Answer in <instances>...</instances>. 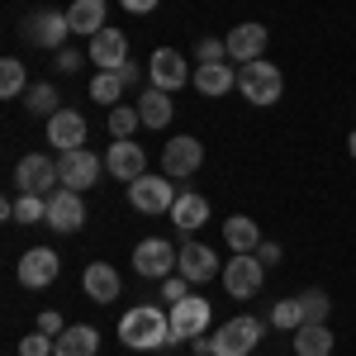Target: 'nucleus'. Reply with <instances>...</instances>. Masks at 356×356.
Wrapping results in <instances>:
<instances>
[{"label":"nucleus","instance_id":"obj_22","mask_svg":"<svg viewBox=\"0 0 356 356\" xmlns=\"http://www.w3.org/2000/svg\"><path fill=\"white\" fill-rule=\"evenodd\" d=\"M166 219L176 223L181 233H195L200 223L209 219V200H204V195H195V191H181V195H176V204H171V214H166Z\"/></svg>","mask_w":356,"mask_h":356},{"label":"nucleus","instance_id":"obj_12","mask_svg":"<svg viewBox=\"0 0 356 356\" xmlns=\"http://www.w3.org/2000/svg\"><path fill=\"white\" fill-rule=\"evenodd\" d=\"M100 157L90 152V147H76V152H62L57 157V171H62V186L67 191H90L95 181H100Z\"/></svg>","mask_w":356,"mask_h":356},{"label":"nucleus","instance_id":"obj_41","mask_svg":"<svg viewBox=\"0 0 356 356\" xmlns=\"http://www.w3.org/2000/svg\"><path fill=\"white\" fill-rule=\"evenodd\" d=\"M119 81H124V86H138V81H143V72H138V62H124V67H119Z\"/></svg>","mask_w":356,"mask_h":356},{"label":"nucleus","instance_id":"obj_20","mask_svg":"<svg viewBox=\"0 0 356 356\" xmlns=\"http://www.w3.org/2000/svg\"><path fill=\"white\" fill-rule=\"evenodd\" d=\"M81 285H86V295L95 304H114L119 295H124V285H119V271H114L110 261H90L81 271Z\"/></svg>","mask_w":356,"mask_h":356},{"label":"nucleus","instance_id":"obj_7","mask_svg":"<svg viewBox=\"0 0 356 356\" xmlns=\"http://www.w3.org/2000/svg\"><path fill=\"white\" fill-rule=\"evenodd\" d=\"M15 186H19V195H53V191H62V171H57L53 157L29 152L24 162L15 166Z\"/></svg>","mask_w":356,"mask_h":356},{"label":"nucleus","instance_id":"obj_11","mask_svg":"<svg viewBox=\"0 0 356 356\" xmlns=\"http://www.w3.org/2000/svg\"><path fill=\"white\" fill-rule=\"evenodd\" d=\"M105 171H110L114 181H138V176H147V152H143V143L114 138L110 152H105Z\"/></svg>","mask_w":356,"mask_h":356},{"label":"nucleus","instance_id":"obj_13","mask_svg":"<svg viewBox=\"0 0 356 356\" xmlns=\"http://www.w3.org/2000/svg\"><path fill=\"white\" fill-rule=\"evenodd\" d=\"M81 223H86V200L81 191H53L48 195V228L53 233H81Z\"/></svg>","mask_w":356,"mask_h":356},{"label":"nucleus","instance_id":"obj_6","mask_svg":"<svg viewBox=\"0 0 356 356\" xmlns=\"http://www.w3.org/2000/svg\"><path fill=\"white\" fill-rule=\"evenodd\" d=\"M129 204L138 214H171L176 181L171 176H138V181H129Z\"/></svg>","mask_w":356,"mask_h":356},{"label":"nucleus","instance_id":"obj_37","mask_svg":"<svg viewBox=\"0 0 356 356\" xmlns=\"http://www.w3.org/2000/svg\"><path fill=\"white\" fill-rule=\"evenodd\" d=\"M186 285H191L186 275H166V280H162V300H166V304H181L186 295H191Z\"/></svg>","mask_w":356,"mask_h":356},{"label":"nucleus","instance_id":"obj_16","mask_svg":"<svg viewBox=\"0 0 356 356\" xmlns=\"http://www.w3.org/2000/svg\"><path fill=\"white\" fill-rule=\"evenodd\" d=\"M176 271L186 275L191 285H204V280H214L219 271V257L209 252L204 243H181V257H176Z\"/></svg>","mask_w":356,"mask_h":356},{"label":"nucleus","instance_id":"obj_42","mask_svg":"<svg viewBox=\"0 0 356 356\" xmlns=\"http://www.w3.org/2000/svg\"><path fill=\"white\" fill-rule=\"evenodd\" d=\"M124 10H134V15H152L157 0H124Z\"/></svg>","mask_w":356,"mask_h":356},{"label":"nucleus","instance_id":"obj_9","mask_svg":"<svg viewBox=\"0 0 356 356\" xmlns=\"http://www.w3.org/2000/svg\"><path fill=\"white\" fill-rule=\"evenodd\" d=\"M176 247L166 243V238H143V243L134 247V271L143 275V280H166V275L176 271Z\"/></svg>","mask_w":356,"mask_h":356},{"label":"nucleus","instance_id":"obj_34","mask_svg":"<svg viewBox=\"0 0 356 356\" xmlns=\"http://www.w3.org/2000/svg\"><path fill=\"white\" fill-rule=\"evenodd\" d=\"M138 124H143L138 105H114V110H110V134H114V138H134Z\"/></svg>","mask_w":356,"mask_h":356},{"label":"nucleus","instance_id":"obj_30","mask_svg":"<svg viewBox=\"0 0 356 356\" xmlns=\"http://www.w3.org/2000/svg\"><path fill=\"white\" fill-rule=\"evenodd\" d=\"M119 95H124V81H119V72H100L95 81H90V100L95 105H119Z\"/></svg>","mask_w":356,"mask_h":356},{"label":"nucleus","instance_id":"obj_15","mask_svg":"<svg viewBox=\"0 0 356 356\" xmlns=\"http://www.w3.org/2000/svg\"><path fill=\"white\" fill-rule=\"evenodd\" d=\"M147 76H152V86L157 90H181V86L191 81V72H186V57L176 53V48H157L152 53V62H147Z\"/></svg>","mask_w":356,"mask_h":356},{"label":"nucleus","instance_id":"obj_23","mask_svg":"<svg viewBox=\"0 0 356 356\" xmlns=\"http://www.w3.org/2000/svg\"><path fill=\"white\" fill-rule=\"evenodd\" d=\"M95 352H100V332L90 323H72L67 332H57L53 356H95Z\"/></svg>","mask_w":356,"mask_h":356},{"label":"nucleus","instance_id":"obj_28","mask_svg":"<svg viewBox=\"0 0 356 356\" xmlns=\"http://www.w3.org/2000/svg\"><path fill=\"white\" fill-rule=\"evenodd\" d=\"M24 105H29V114H38V119H53L57 114V86L53 81H38V86H29L24 90Z\"/></svg>","mask_w":356,"mask_h":356},{"label":"nucleus","instance_id":"obj_25","mask_svg":"<svg viewBox=\"0 0 356 356\" xmlns=\"http://www.w3.org/2000/svg\"><path fill=\"white\" fill-rule=\"evenodd\" d=\"M223 243L233 247V252H257V247L266 243V238H261L257 219H247V214H233V219H223Z\"/></svg>","mask_w":356,"mask_h":356},{"label":"nucleus","instance_id":"obj_35","mask_svg":"<svg viewBox=\"0 0 356 356\" xmlns=\"http://www.w3.org/2000/svg\"><path fill=\"white\" fill-rule=\"evenodd\" d=\"M57 337H48V332H29L24 342H19V356H53Z\"/></svg>","mask_w":356,"mask_h":356},{"label":"nucleus","instance_id":"obj_24","mask_svg":"<svg viewBox=\"0 0 356 356\" xmlns=\"http://www.w3.org/2000/svg\"><path fill=\"white\" fill-rule=\"evenodd\" d=\"M67 19H72V33H86V38H95L100 29L110 24L105 19V0H72L67 5Z\"/></svg>","mask_w":356,"mask_h":356},{"label":"nucleus","instance_id":"obj_19","mask_svg":"<svg viewBox=\"0 0 356 356\" xmlns=\"http://www.w3.org/2000/svg\"><path fill=\"white\" fill-rule=\"evenodd\" d=\"M48 143H53L57 152H76L86 147V119L76 110H57L48 119Z\"/></svg>","mask_w":356,"mask_h":356},{"label":"nucleus","instance_id":"obj_21","mask_svg":"<svg viewBox=\"0 0 356 356\" xmlns=\"http://www.w3.org/2000/svg\"><path fill=\"white\" fill-rule=\"evenodd\" d=\"M191 81H195V90H200V95L219 100V95H228V90L238 86V72H233V67H223V62H200Z\"/></svg>","mask_w":356,"mask_h":356},{"label":"nucleus","instance_id":"obj_10","mask_svg":"<svg viewBox=\"0 0 356 356\" xmlns=\"http://www.w3.org/2000/svg\"><path fill=\"white\" fill-rule=\"evenodd\" d=\"M200 162H204V147H200V138H191V134L171 138V143L162 147V176H171V181L195 176V171H200Z\"/></svg>","mask_w":356,"mask_h":356},{"label":"nucleus","instance_id":"obj_1","mask_svg":"<svg viewBox=\"0 0 356 356\" xmlns=\"http://www.w3.org/2000/svg\"><path fill=\"white\" fill-rule=\"evenodd\" d=\"M119 342L134 347V352H152L171 342V314H162L157 304H138L119 318Z\"/></svg>","mask_w":356,"mask_h":356},{"label":"nucleus","instance_id":"obj_27","mask_svg":"<svg viewBox=\"0 0 356 356\" xmlns=\"http://www.w3.org/2000/svg\"><path fill=\"white\" fill-rule=\"evenodd\" d=\"M138 114H143V129H166L171 124V95L157 90V86H147L138 95Z\"/></svg>","mask_w":356,"mask_h":356},{"label":"nucleus","instance_id":"obj_32","mask_svg":"<svg viewBox=\"0 0 356 356\" xmlns=\"http://www.w3.org/2000/svg\"><path fill=\"white\" fill-rule=\"evenodd\" d=\"M271 323L280 332H295V328H304V309H300V295H290V300H280L271 309Z\"/></svg>","mask_w":356,"mask_h":356},{"label":"nucleus","instance_id":"obj_29","mask_svg":"<svg viewBox=\"0 0 356 356\" xmlns=\"http://www.w3.org/2000/svg\"><path fill=\"white\" fill-rule=\"evenodd\" d=\"M24 62L19 57H5L0 62V100H15V95H24Z\"/></svg>","mask_w":356,"mask_h":356},{"label":"nucleus","instance_id":"obj_17","mask_svg":"<svg viewBox=\"0 0 356 356\" xmlns=\"http://www.w3.org/2000/svg\"><path fill=\"white\" fill-rule=\"evenodd\" d=\"M90 62L100 67V72H119L124 62H129V38H124V29H100L95 38H90Z\"/></svg>","mask_w":356,"mask_h":356},{"label":"nucleus","instance_id":"obj_14","mask_svg":"<svg viewBox=\"0 0 356 356\" xmlns=\"http://www.w3.org/2000/svg\"><path fill=\"white\" fill-rule=\"evenodd\" d=\"M62 271V261H57L53 247H29L24 257H19V285L24 290H48Z\"/></svg>","mask_w":356,"mask_h":356},{"label":"nucleus","instance_id":"obj_39","mask_svg":"<svg viewBox=\"0 0 356 356\" xmlns=\"http://www.w3.org/2000/svg\"><path fill=\"white\" fill-rule=\"evenodd\" d=\"M280 257H285V252H280V243H261V247H257V261H261L266 271H271V266H280Z\"/></svg>","mask_w":356,"mask_h":356},{"label":"nucleus","instance_id":"obj_36","mask_svg":"<svg viewBox=\"0 0 356 356\" xmlns=\"http://www.w3.org/2000/svg\"><path fill=\"white\" fill-rule=\"evenodd\" d=\"M195 57L200 62H228V43L223 38H200L195 43Z\"/></svg>","mask_w":356,"mask_h":356},{"label":"nucleus","instance_id":"obj_8","mask_svg":"<svg viewBox=\"0 0 356 356\" xmlns=\"http://www.w3.org/2000/svg\"><path fill=\"white\" fill-rule=\"evenodd\" d=\"M209 318H214V309H209V300H200V295H186L181 304H171V342L166 347L209 332Z\"/></svg>","mask_w":356,"mask_h":356},{"label":"nucleus","instance_id":"obj_44","mask_svg":"<svg viewBox=\"0 0 356 356\" xmlns=\"http://www.w3.org/2000/svg\"><path fill=\"white\" fill-rule=\"evenodd\" d=\"M347 152H352V157H356V129H352V138H347Z\"/></svg>","mask_w":356,"mask_h":356},{"label":"nucleus","instance_id":"obj_4","mask_svg":"<svg viewBox=\"0 0 356 356\" xmlns=\"http://www.w3.org/2000/svg\"><path fill=\"white\" fill-rule=\"evenodd\" d=\"M261 285H266V266L257 261V252H233L223 266V290L233 300H252V295H261Z\"/></svg>","mask_w":356,"mask_h":356},{"label":"nucleus","instance_id":"obj_26","mask_svg":"<svg viewBox=\"0 0 356 356\" xmlns=\"http://www.w3.org/2000/svg\"><path fill=\"white\" fill-rule=\"evenodd\" d=\"M290 337H295V356H332V328L328 323H304Z\"/></svg>","mask_w":356,"mask_h":356},{"label":"nucleus","instance_id":"obj_5","mask_svg":"<svg viewBox=\"0 0 356 356\" xmlns=\"http://www.w3.org/2000/svg\"><path fill=\"white\" fill-rule=\"evenodd\" d=\"M19 33H24L33 48L62 53V48H67V33H72V19H67V10H33Z\"/></svg>","mask_w":356,"mask_h":356},{"label":"nucleus","instance_id":"obj_2","mask_svg":"<svg viewBox=\"0 0 356 356\" xmlns=\"http://www.w3.org/2000/svg\"><path fill=\"white\" fill-rule=\"evenodd\" d=\"M238 90H243L247 105L271 110L275 100L285 95V76H280V67H271V62L261 57V62H247V67H238Z\"/></svg>","mask_w":356,"mask_h":356},{"label":"nucleus","instance_id":"obj_40","mask_svg":"<svg viewBox=\"0 0 356 356\" xmlns=\"http://www.w3.org/2000/svg\"><path fill=\"white\" fill-rule=\"evenodd\" d=\"M53 67H57V72H67V76H72V72L81 67V53H72V48H62V53L53 57Z\"/></svg>","mask_w":356,"mask_h":356},{"label":"nucleus","instance_id":"obj_43","mask_svg":"<svg viewBox=\"0 0 356 356\" xmlns=\"http://www.w3.org/2000/svg\"><path fill=\"white\" fill-rule=\"evenodd\" d=\"M191 347L200 356H214V337H204V332H200V337H191Z\"/></svg>","mask_w":356,"mask_h":356},{"label":"nucleus","instance_id":"obj_18","mask_svg":"<svg viewBox=\"0 0 356 356\" xmlns=\"http://www.w3.org/2000/svg\"><path fill=\"white\" fill-rule=\"evenodd\" d=\"M266 38H271L266 24H238L223 43H228V57L247 67V62H261V57H266Z\"/></svg>","mask_w":356,"mask_h":356},{"label":"nucleus","instance_id":"obj_33","mask_svg":"<svg viewBox=\"0 0 356 356\" xmlns=\"http://www.w3.org/2000/svg\"><path fill=\"white\" fill-rule=\"evenodd\" d=\"M300 309H304V323H328L332 300L323 295V290H304V295H300Z\"/></svg>","mask_w":356,"mask_h":356},{"label":"nucleus","instance_id":"obj_31","mask_svg":"<svg viewBox=\"0 0 356 356\" xmlns=\"http://www.w3.org/2000/svg\"><path fill=\"white\" fill-rule=\"evenodd\" d=\"M15 223H48V195H19L15 200Z\"/></svg>","mask_w":356,"mask_h":356},{"label":"nucleus","instance_id":"obj_38","mask_svg":"<svg viewBox=\"0 0 356 356\" xmlns=\"http://www.w3.org/2000/svg\"><path fill=\"white\" fill-rule=\"evenodd\" d=\"M38 332H48V337H57V332H67V323H62V314H53V309H43V314H38Z\"/></svg>","mask_w":356,"mask_h":356},{"label":"nucleus","instance_id":"obj_3","mask_svg":"<svg viewBox=\"0 0 356 356\" xmlns=\"http://www.w3.org/2000/svg\"><path fill=\"white\" fill-rule=\"evenodd\" d=\"M261 337H266V323L257 314H238L214 332V356H252Z\"/></svg>","mask_w":356,"mask_h":356}]
</instances>
